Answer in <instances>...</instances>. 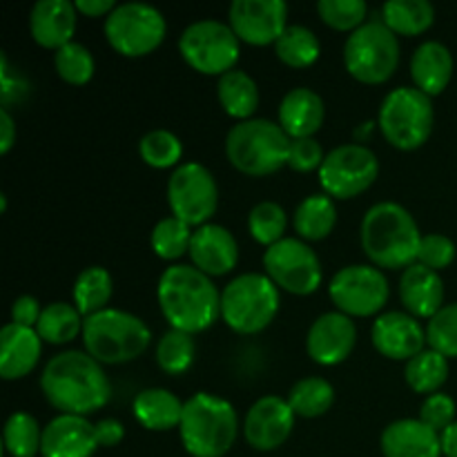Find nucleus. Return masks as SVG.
Wrapping results in <instances>:
<instances>
[{
    "label": "nucleus",
    "instance_id": "f257e3e1",
    "mask_svg": "<svg viewBox=\"0 0 457 457\" xmlns=\"http://www.w3.org/2000/svg\"><path fill=\"white\" fill-rule=\"evenodd\" d=\"M40 391L61 415L83 418L101 411L112 395L103 364L83 351H65L49 360L40 375Z\"/></svg>",
    "mask_w": 457,
    "mask_h": 457
},
{
    "label": "nucleus",
    "instance_id": "f03ea898",
    "mask_svg": "<svg viewBox=\"0 0 457 457\" xmlns=\"http://www.w3.org/2000/svg\"><path fill=\"white\" fill-rule=\"evenodd\" d=\"M159 308L174 330L196 335L221 317V293L212 277L187 263L165 268L156 286Z\"/></svg>",
    "mask_w": 457,
    "mask_h": 457
},
{
    "label": "nucleus",
    "instance_id": "7ed1b4c3",
    "mask_svg": "<svg viewBox=\"0 0 457 457\" xmlns=\"http://www.w3.org/2000/svg\"><path fill=\"white\" fill-rule=\"evenodd\" d=\"M360 239L364 254L379 270L386 268L404 272L418 263L422 235L418 221L404 205L382 201L369 208L361 219Z\"/></svg>",
    "mask_w": 457,
    "mask_h": 457
},
{
    "label": "nucleus",
    "instance_id": "20e7f679",
    "mask_svg": "<svg viewBox=\"0 0 457 457\" xmlns=\"http://www.w3.org/2000/svg\"><path fill=\"white\" fill-rule=\"evenodd\" d=\"M239 433L235 406L210 393H196L183 406V449L192 457H223L235 446Z\"/></svg>",
    "mask_w": 457,
    "mask_h": 457
},
{
    "label": "nucleus",
    "instance_id": "39448f33",
    "mask_svg": "<svg viewBox=\"0 0 457 457\" xmlns=\"http://www.w3.org/2000/svg\"><path fill=\"white\" fill-rule=\"evenodd\" d=\"M152 342V330L132 312L107 308L85 317L83 346L98 364L119 366L138 360Z\"/></svg>",
    "mask_w": 457,
    "mask_h": 457
},
{
    "label": "nucleus",
    "instance_id": "423d86ee",
    "mask_svg": "<svg viewBox=\"0 0 457 457\" xmlns=\"http://www.w3.org/2000/svg\"><path fill=\"white\" fill-rule=\"evenodd\" d=\"M293 138L279 123L250 119L232 125L226 137V156L235 170L248 177H268L288 165Z\"/></svg>",
    "mask_w": 457,
    "mask_h": 457
},
{
    "label": "nucleus",
    "instance_id": "0eeeda50",
    "mask_svg": "<svg viewBox=\"0 0 457 457\" xmlns=\"http://www.w3.org/2000/svg\"><path fill=\"white\" fill-rule=\"evenodd\" d=\"M279 288L268 275L245 272L235 277L221 293V320L239 335H257L279 312Z\"/></svg>",
    "mask_w": 457,
    "mask_h": 457
},
{
    "label": "nucleus",
    "instance_id": "6e6552de",
    "mask_svg": "<svg viewBox=\"0 0 457 457\" xmlns=\"http://www.w3.org/2000/svg\"><path fill=\"white\" fill-rule=\"evenodd\" d=\"M436 123L431 96L418 87H395L384 96L378 128L386 143L402 152H413L428 141Z\"/></svg>",
    "mask_w": 457,
    "mask_h": 457
},
{
    "label": "nucleus",
    "instance_id": "1a4fd4ad",
    "mask_svg": "<svg viewBox=\"0 0 457 457\" xmlns=\"http://www.w3.org/2000/svg\"><path fill=\"white\" fill-rule=\"evenodd\" d=\"M344 65L355 80L382 85L400 65V40L379 21L364 22L344 43Z\"/></svg>",
    "mask_w": 457,
    "mask_h": 457
},
{
    "label": "nucleus",
    "instance_id": "9d476101",
    "mask_svg": "<svg viewBox=\"0 0 457 457\" xmlns=\"http://www.w3.org/2000/svg\"><path fill=\"white\" fill-rule=\"evenodd\" d=\"M125 437L119 420H101L92 424L83 415H56L43 428V457H92L98 449H112Z\"/></svg>",
    "mask_w": 457,
    "mask_h": 457
},
{
    "label": "nucleus",
    "instance_id": "9b49d317",
    "mask_svg": "<svg viewBox=\"0 0 457 457\" xmlns=\"http://www.w3.org/2000/svg\"><path fill=\"white\" fill-rule=\"evenodd\" d=\"M183 61L204 76H223L235 70L241 54V40L228 22L196 21L179 38Z\"/></svg>",
    "mask_w": 457,
    "mask_h": 457
},
{
    "label": "nucleus",
    "instance_id": "f8f14e48",
    "mask_svg": "<svg viewBox=\"0 0 457 457\" xmlns=\"http://www.w3.org/2000/svg\"><path fill=\"white\" fill-rule=\"evenodd\" d=\"M105 38L112 49L128 58H141L154 52L165 38V16L147 3L116 4L105 18Z\"/></svg>",
    "mask_w": 457,
    "mask_h": 457
},
{
    "label": "nucleus",
    "instance_id": "ddd939ff",
    "mask_svg": "<svg viewBox=\"0 0 457 457\" xmlns=\"http://www.w3.org/2000/svg\"><path fill=\"white\" fill-rule=\"evenodd\" d=\"M379 174V161L364 143L339 145L326 154L320 168V183L330 199L346 201L369 190Z\"/></svg>",
    "mask_w": 457,
    "mask_h": 457
},
{
    "label": "nucleus",
    "instance_id": "4468645a",
    "mask_svg": "<svg viewBox=\"0 0 457 457\" xmlns=\"http://www.w3.org/2000/svg\"><path fill=\"white\" fill-rule=\"evenodd\" d=\"M391 286L386 275L373 263H353L342 268L328 286V297L339 312L353 317H373L386 306Z\"/></svg>",
    "mask_w": 457,
    "mask_h": 457
},
{
    "label": "nucleus",
    "instance_id": "2eb2a0df",
    "mask_svg": "<svg viewBox=\"0 0 457 457\" xmlns=\"http://www.w3.org/2000/svg\"><path fill=\"white\" fill-rule=\"evenodd\" d=\"M168 204L172 217L190 228L210 223L219 205V187L212 172L196 161L179 165L168 181Z\"/></svg>",
    "mask_w": 457,
    "mask_h": 457
},
{
    "label": "nucleus",
    "instance_id": "dca6fc26",
    "mask_svg": "<svg viewBox=\"0 0 457 457\" xmlns=\"http://www.w3.org/2000/svg\"><path fill=\"white\" fill-rule=\"evenodd\" d=\"M263 268L277 288L297 297L315 293L324 277L317 253L297 237H286L279 244L270 245L263 254Z\"/></svg>",
    "mask_w": 457,
    "mask_h": 457
},
{
    "label": "nucleus",
    "instance_id": "f3484780",
    "mask_svg": "<svg viewBox=\"0 0 457 457\" xmlns=\"http://www.w3.org/2000/svg\"><path fill=\"white\" fill-rule=\"evenodd\" d=\"M288 4L281 0H235L228 9V25L241 43L275 45L288 25Z\"/></svg>",
    "mask_w": 457,
    "mask_h": 457
},
{
    "label": "nucleus",
    "instance_id": "a211bd4d",
    "mask_svg": "<svg viewBox=\"0 0 457 457\" xmlns=\"http://www.w3.org/2000/svg\"><path fill=\"white\" fill-rule=\"evenodd\" d=\"M295 411L288 400L279 395H266L250 406L244 420V437L254 451H275L286 445L295 428Z\"/></svg>",
    "mask_w": 457,
    "mask_h": 457
},
{
    "label": "nucleus",
    "instance_id": "6ab92c4d",
    "mask_svg": "<svg viewBox=\"0 0 457 457\" xmlns=\"http://www.w3.org/2000/svg\"><path fill=\"white\" fill-rule=\"evenodd\" d=\"M375 351L393 361H411L427 348V328L409 312H384L370 330Z\"/></svg>",
    "mask_w": 457,
    "mask_h": 457
},
{
    "label": "nucleus",
    "instance_id": "aec40b11",
    "mask_svg": "<svg viewBox=\"0 0 457 457\" xmlns=\"http://www.w3.org/2000/svg\"><path fill=\"white\" fill-rule=\"evenodd\" d=\"M357 344V326L344 312H324L312 321L306 337V351L315 364L337 366L351 357Z\"/></svg>",
    "mask_w": 457,
    "mask_h": 457
},
{
    "label": "nucleus",
    "instance_id": "412c9836",
    "mask_svg": "<svg viewBox=\"0 0 457 457\" xmlns=\"http://www.w3.org/2000/svg\"><path fill=\"white\" fill-rule=\"evenodd\" d=\"M190 259L195 268L208 277H223L239 262V245L232 232L219 223L195 228L190 244Z\"/></svg>",
    "mask_w": 457,
    "mask_h": 457
},
{
    "label": "nucleus",
    "instance_id": "4be33fe9",
    "mask_svg": "<svg viewBox=\"0 0 457 457\" xmlns=\"http://www.w3.org/2000/svg\"><path fill=\"white\" fill-rule=\"evenodd\" d=\"M79 9L70 0H38L29 12V34L40 47L58 52L74 43Z\"/></svg>",
    "mask_w": 457,
    "mask_h": 457
},
{
    "label": "nucleus",
    "instance_id": "5701e85b",
    "mask_svg": "<svg viewBox=\"0 0 457 457\" xmlns=\"http://www.w3.org/2000/svg\"><path fill=\"white\" fill-rule=\"evenodd\" d=\"M400 299L404 312L413 315L415 320H431L436 317L445 303V281L440 272L413 263L406 268L400 277Z\"/></svg>",
    "mask_w": 457,
    "mask_h": 457
},
{
    "label": "nucleus",
    "instance_id": "b1692460",
    "mask_svg": "<svg viewBox=\"0 0 457 457\" xmlns=\"http://www.w3.org/2000/svg\"><path fill=\"white\" fill-rule=\"evenodd\" d=\"M43 353V339L36 328H25L9 321L0 330V378L13 382L36 369Z\"/></svg>",
    "mask_w": 457,
    "mask_h": 457
},
{
    "label": "nucleus",
    "instance_id": "393cba45",
    "mask_svg": "<svg viewBox=\"0 0 457 457\" xmlns=\"http://www.w3.org/2000/svg\"><path fill=\"white\" fill-rule=\"evenodd\" d=\"M384 457H442L440 433L422 420H397L382 433Z\"/></svg>",
    "mask_w": 457,
    "mask_h": 457
},
{
    "label": "nucleus",
    "instance_id": "a878e982",
    "mask_svg": "<svg viewBox=\"0 0 457 457\" xmlns=\"http://www.w3.org/2000/svg\"><path fill=\"white\" fill-rule=\"evenodd\" d=\"M326 119L324 101L308 87H295L281 98L279 125L290 138H312Z\"/></svg>",
    "mask_w": 457,
    "mask_h": 457
},
{
    "label": "nucleus",
    "instance_id": "bb28decb",
    "mask_svg": "<svg viewBox=\"0 0 457 457\" xmlns=\"http://www.w3.org/2000/svg\"><path fill=\"white\" fill-rule=\"evenodd\" d=\"M453 54L437 40L422 43L411 58V76H413L415 87L431 98L449 87L453 79Z\"/></svg>",
    "mask_w": 457,
    "mask_h": 457
},
{
    "label": "nucleus",
    "instance_id": "cd10ccee",
    "mask_svg": "<svg viewBox=\"0 0 457 457\" xmlns=\"http://www.w3.org/2000/svg\"><path fill=\"white\" fill-rule=\"evenodd\" d=\"M183 406L186 402L179 400L168 388H145L134 397V418L147 431H172L181 427Z\"/></svg>",
    "mask_w": 457,
    "mask_h": 457
},
{
    "label": "nucleus",
    "instance_id": "c85d7f7f",
    "mask_svg": "<svg viewBox=\"0 0 457 457\" xmlns=\"http://www.w3.org/2000/svg\"><path fill=\"white\" fill-rule=\"evenodd\" d=\"M217 96L223 112L232 119L250 120L259 107V87L250 74L244 70H232L228 74L219 76Z\"/></svg>",
    "mask_w": 457,
    "mask_h": 457
},
{
    "label": "nucleus",
    "instance_id": "c756f323",
    "mask_svg": "<svg viewBox=\"0 0 457 457\" xmlns=\"http://www.w3.org/2000/svg\"><path fill=\"white\" fill-rule=\"evenodd\" d=\"M337 226V208L328 195H311L295 210V230L299 239L321 241Z\"/></svg>",
    "mask_w": 457,
    "mask_h": 457
},
{
    "label": "nucleus",
    "instance_id": "7c9ffc66",
    "mask_svg": "<svg viewBox=\"0 0 457 457\" xmlns=\"http://www.w3.org/2000/svg\"><path fill=\"white\" fill-rule=\"evenodd\" d=\"M436 21V7L428 0H388L382 7V22L397 36H420Z\"/></svg>",
    "mask_w": 457,
    "mask_h": 457
},
{
    "label": "nucleus",
    "instance_id": "2f4dec72",
    "mask_svg": "<svg viewBox=\"0 0 457 457\" xmlns=\"http://www.w3.org/2000/svg\"><path fill=\"white\" fill-rule=\"evenodd\" d=\"M85 317L80 315L79 308L74 303L67 302H54L43 308L36 333L40 335L45 344H54V346H62V344L74 342L79 335H83Z\"/></svg>",
    "mask_w": 457,
    "mask_h": 457
},
{
    "label": "nucleus",
    "instance_id": "473e14b6",
    "mask_svg": "<svg viewBox=\"0 0 457 457\" xmlns=\"http://www.w3.org/2000/svg\"><path fill=\"white\" fill-rule=\"evenodd\" d=\"M404 378L420 395H436L449 379V360L433 348H424L420 355L406 361Z\"/></svg>",
    "mask_w": 457,
    "mask_h": 457
},
{
    "label": "nucleus",
    "instance_id": "72a5a7b5",
    "mask_svg": "<svg viewBox=\"0 0 457 457\" xmlns=\"http://www.w3.org/2000/svg\"><path fill=\"white\" fill-rule=\"evenodd\" d=\"M114 284L105 268L89 266L76 277L74 284V306L83 317L96 315V312L107 311Z\"/></svg>",
    "mask_w": 457,
    "mask_h": 457
},
{
    "label": "nucleus",
    "instance_id": "f704fd0d",
    "mask_svg": "<svg viewBox=\"0 0 457 457\" xmlns=\"http://www.w3.org/2000/svg\"><path fill=\"white\" fill-rule=\"evenodd\" d=\"M335 402V388L324 378H303L290 388L288 404L297 418H321Z\"/></svg>",
    "mask_w": 457,
    "mask_h": 457
},
{
    "label": "nucleus",
    "instance_id": "c9c22d12",
    "mask_svg": "<svg viewBox=\"0 0 457 457\" xmlns=\"http://www.w3.org/2000/svg\"><path fill=\"white\" fill-rule=\"evenodd\" d=\"M275 54L284 65L303 70L317 62L321 54L320 38L315 31L303 25H288V29L281 34V38L275 43Z\"/></svg>",
    "mask_w": 457,
    "mask_h": 457
},
{
    "label": "nucleus",
    "instance_id": "e433bc0d",
    "mask_svg": "<svg viewBox=\"0 0 457 457\" xmlns=\"http://www.w3.org/2000/svg\"><path fill=\"white\" fill-rule=\"evenodd\" d=\"M43 446V428L34 415L18 411L4 424V449L12 457H36Z\"/></svg>",
    "mask_w": 457,
    "mask_h": 457
},
{
    "label": "nucleus",
    "instance_id": "4c0bfd02",
    "mask_svg": "<svg viewBox=\"0 0 457 457\" xmlns=\"http://www.w3.org/2000/svg\"><path fill=\"white\" fill-rule=\"evenodd\" d=\"M192 235H195V228L183 223L181 219L165 217L152 230V250L156 257L165 259V262H177L183 254L190 253Z\"/></svg>",
    "mask_w": 457,
    "mask_h": 457
},
{
    "label": "nucleus",
    "instance_id": "58836bf2",
    "mask_svg": "<svg viewBox=\"0 0 457 457\" xmlns=\"http://www.w3.org/2000/svg\"><path fill=\"white\" fill-rule=\"evenodd\" d=\"M138 154H141L143 163L154 170H177L181 165L179 161L183 156V143L170 129H152L138 141Z\"/></svg>",
    "mask_w": 457,
    "mask_h": 457
},
{
    "label": "nucleus",
    "instance_id": "ea45409f",
    "mask_svg": "<svg viewBox=\"0 0 457 457\" xmlns=\"http://www.w3.org/2000/svg\"><path fill=\"white\" fill-rule=\"evenodd\" d=\"M196 346L192 335L170 328L156 346V364L168 375H183L195 361Z\"/></svg>",
    "mask_w": 457,
    "mask_h": 457
},
{
    "label": "nucleus",
    "instance_id": "a19ab883",
    "mask_svg": "<svg viewBox=\"0 0 457 457\" xmlns=\"http://www.w3.org/2000/svg\"><path fill=\"white\" fill-rule=\"evenodd\" d=\"M286 228H288L286 210L275 201H262L250 210L248 230L257 244L266 248L279 244L281 239H286Z\"/></svg>",
    "mask_w": 457,
    "mask_h": 457
},
{
    "label": "nucleus",
    "instance_id": "79ce46f5",
    "mask_svg": "<svg viewBox=\"0 0 457 457\" xmlns=\"http://www.w3.org/2000/svg\"><path fill=\"white\" fill-rule=\"evenodd\" d=\"M54 67L58 76L70 85H85L92 80L96 62H94L92 52L80 43H70L54 52Z\"/></svg>",
    "mask_w": 457,
    "mask_h": 457
},
{
    "label": "nucleus",
    "instance_id": "37998d69",
    "mask_svg": "<svg viewBox=\"0 0 457 457\" xmlns=\"http://www.w3.org/2000/svg\"><path fill=\"white\" fill-rule=\"evenodd\" d=\"M317 13L328 27L337 31H355L364 25L369 4L364 0H320Z\"/></svg>",
    "mask_w": 457,
    "mask_h": 457
},
{
    "label": "nucleus",
    "instance_id": "c03bdc74",
    "mask_svg": "<svg viewBox=\"0 0 457 457\" xmlns=\"http://www.w3.org/2000/svg\"><path fill=\"white\" fill-rule=\"evenodd\" d=\"M427 344L446 360L457 357V303H446L436 317L428 320Z\"/></svg>",
    "mask_w": 457,
    "mask_h": 457
},
{
    "label": "nucleus",
    "instance_id": "a18cd8bd",
    "mask_svg": "<svg viewBox=\"0 0 457 457\" xmlns=\"http://www.w3.org/2000/svg\"><path fill=\"white\" fill-rule=\"evenodd\" d=\"M455 254H457V248L453 241H451L449 237L433 232V235H422L418 263L440 272L455 262Z\"/></svg>",
    "mask_w": 457,
    "mask_h": 457
},
{
    "label": "nucleus",
    "instance_id": "49530a36",
    "mask_svg": "<svg viewBox=\"0 0 457 457\" xmlns=\"http://www.w3.org/2000/svg\"><path fill=\"white\" fill-rule=\"evenodd\" d=\"M455 413L457 406L455 400L446 393H436V395H428L424 400L422 409H420V418L427 427H431L433 431L442 433L455 422Z\"/></svg>",
    "mask_w": 457,
    "mask_h": 457
},
{
    "label": "nucleus",
    "instance_id": "de8ad7c7",
    "mask_svg": "<svg viewBox=\"0 0 457 457\" xmlns=\"http://www.w3.org/2000/svg\"><path fill=\"white\" fill-rule=\"evenodd\" d=\"M324 159V147H321V143L315 137L290 141L288 168H293L295 172H312V170H320Z\"/></svg>",
    "mask_w": 457,
    "mask_h": 457
},
{
    "label": "nucleus",
    "instance_id": "09e8293b",
    "mask_svg": "<svg viewBox=\"0 0 457 457\" xmlns=\"http://www.w3.org/2000/svg\"><path fill=\"white\" fill-rule=\"evenodd\" d=\"M0 76H3V89H0V98H3V110H9L12 103H22V98L29 92V85L21 76L9 74L7 56H0Z\"/></svg>",
    "mask_w": 457,
    "mask_h": 457
},
{
    "label": "nucleus",
    "instance_id": "8fccbe9b",
    "mask_svg": "<svg viewBox=\"0 0 457 457\" xmlns=\"http://www.w3.org/2000/svg\"><path fill=\"white\" fill-rule=\"evenodd\" d=\"M40 315H43L40 302L36 297H31V295H22V297H18L12 303V324L25 326V328H36Z\"/></svg>",
    "mask_w": 457,
    "mask_h": 457
},
{
    "label": "nucleus",
    "instance_id": "3c124183",
    "mask_svg": "<svg viewBox=\"0 0 457 457\" xmlns=\"http://www.w3.org/2000/svg\"><path fill=\"white\" fill-rule=\"evenodd\" d=\"M76 9L79 13L89 18H101V16H110L112 12L116 9L114 0H76Z\"/></svg>",
    "mask_w": 457,
    "mask_h": 457
},
{
    "label": "nucleus",
    "instance_id": "603ef678",
    "mask_svg": "<svg viewBox=\"0 0 457 457\" xmlns=\"http://www.w3.org/2000/svg\"><path fill=\"white\" fill-rule=\"evenodd\" d=\"M16 141V123H13L9 110H0V152L7 154Z\"/></svg>",
    "mask_w": 457,
    "mask_h": 457
},
{
    "label": "nucleus",
    "instance_id": "864d4df0",
    "mask_svg": "<svg viewBox=\"0 0 457 457\" xmlns=\"http://www.w3.org/2000/svg\"><path fill=\"white\" fill-rule=\"evenodd\" d=\"M440 442H442V455L457 457V422H453L446 431L440 433Z\"/></svg>",
    "mask_w": 457,
    "mask_h": 457
},
{
    "label": "nucleus",
    "instance_id": "5fc2aeb1",
    "mask_svg": "<svg viewBox=\"0 0 457 457\" xmlns=\"http://www.w3.org/2000/svg\"><path fill=\"white\" fill-rule=\"evenodd\" d=\"M373 120H369V123H364V125H361V128L360 129H355V137H357V143H361V141H364V138L366 137H369V132H370V129H373Z\"/></svg>",
    "mask_w": 457,
    "mask_h": 457
},
{
    "label": "nucleus",
    "instance_id": "6e6d98bb",
    "mask_svg": "<svg viewBox=\"0 0 457 457\" xmlns=\"http://www.w3.org/2000/svg\"><path fill=\"white\" fill-rule=\"evenodd\" d=\"M0 210H3V212H7V196H0Z\"/></svg>",
    "mask_w": 457,
    "mask_h": 457
}]
</instances>
